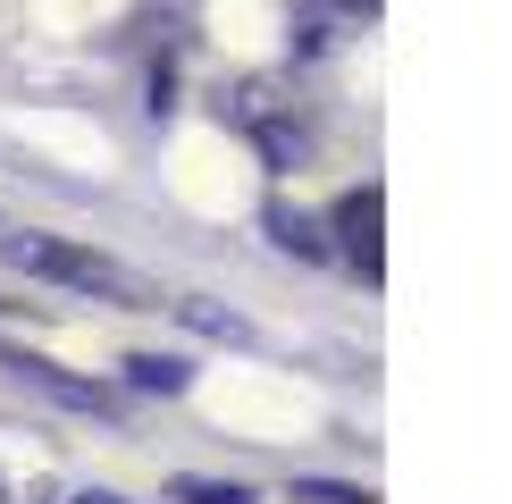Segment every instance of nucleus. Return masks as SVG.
<instances>
[{
    "instance_id": "1",
    "label": "nucleus",
    "mask_w": 512,
    "mask_h": 504,
    "mask_svg": "<svg viewBox=\"0 0 512 504\" xmlns=\"http://www.w3.org/2000/svg\"><path fill=\"white\" fill-rule=\"evenodd\" d=\"M9 261L34 269V278L51 286H76V294H110V303H152V286L135 278V269H118L110 252H84V244H59V236H9Z\"/></svg>"
},
{
    "instance_id": "2",
    "label": "nucleus",
    "mask_w": 512,
    "mask_h": 504,
    "mask_svg": "<svg viewBox=\"0 0 512 504\" xmlns=\"http://www.w3.org/2000/svg\"><path fill=\"white\" fill-rule=\"evenodd\" d=\"M378 219H387V194H378V185H353V194L336 202V236H345V252L361 261V278H378Z\"/></svg>"
},
{
    "instance_id": "3",
    "label": "nucleus",
    "mask_w": 512,
    "mask_h": 504,
    "mask_svg": "<svg viewBox=\"0 0 512 504\" xmlns=\"http://www.w3.org/2000/svg\"><path fill=\"white\" fill-rule=\"evenodd\" d=\"M0 362H9L17 378H34L42 395H59V404H76V412H110V395H101V387H84V378H68V370H51V362H34L26 345H0Z\"/></svg>"
},
{
    "instance_id": "4",
    "label": "nucleus",
    "mask_w": 512,
    "mask_h": 504,
    "mask_svg": "<svg viewBox=\"0 0 512 504\" xmlns=\"http://www.w3.org/2000/svg\"><path fill=\"white\" fill-rule=\"evenodd\" d=\"M126 378H135V387H152V395H185V362H177V353H135Z\"/></svg>"
},
{
    "instance_id": "5",
    "label": "nucleus",
    "mask_w": 512,
    "mask_h": 504,
    "mask_svg": "<svg viewBox=\"0 0 512 504\" xmlns=\"http://www.w3.org/2000/svg\"><path fill=\"white\" fill-rule=\"evenodd\" d=\"M177 504H252V488H236V479H177Z\"/></svg>"
},
{
    "instance_id": "6",
    "label": "nucleus",
    "mask_w": 512,
    "mask_h": 504,
    "mask_svg": "<svg viewBox=\"0 0 512 504\" xmlns=\"http://www.w3.org/2000/svg\"><path fill=\"white\" fill-rule=\"evenodd\" d=\"M294 496L303 504H378L370 488H345V479H294Z\"/></svg>"
},
{
    "instance_id": "7",
    "label": "nucleus",
    "mask_w": 512,
    "mask_h": 504,
    "mask_svg": "<svg viewBox=\"0 0 512 504\" xmlns=\"http://www.w3.org/2000/svg\"><path fill=\"white\" fill-rule=\"evenodd\" d=\"M76 504H118V496H110V488H93V496H76Z\"/></svg>"
}]
</instances>
